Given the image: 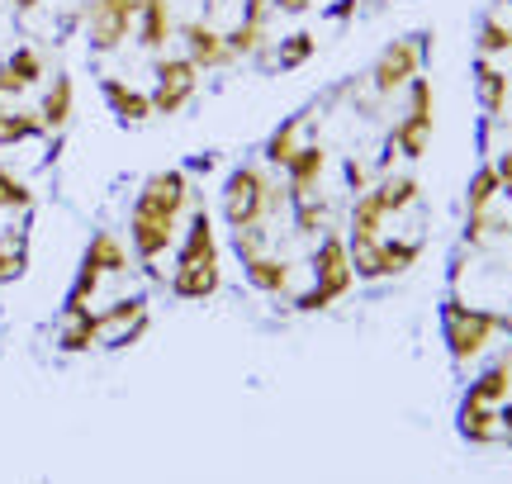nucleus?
Wrapping results in <instances>:
<instances>
[{
    "label": "nucleus",
    "instance_id": "1",
    "mask_svg": "<svg viewBox=\"0 0 512 484\" xmlns=\"http://www.w3.org/2000/svg\"><path fill=\"white\" fill-rule=\"evenodd\" d=\"M195 200L190 190V176L176 167L152 171L133 200V214H128V242H133V257L147 266V276H157V261L176 247V233H181L185 209Z\"/></svg>",
    "mask_w": 512,
    "mask_h": 484
},
{
    "label": "nucleus",
    "instance_id": "2",
    "mask_svg": "<svg viewBox=\"0 0 512 484\" xmlns=\"http://www.w3.org/2000/svg\"><path fill=\"white\" fill-rule=\"evenodd\" d=\"M512 333V318L498 314V309H484V304H470V299L451 295L441 304V342H446V352L456 361L460 371L465 366H475L479 356L494 347V337Z\"/></svg>",
    "mask_w": 512,
    "mask_h": 484
},
{
    "label": "nucleus",
    "instance_id": "3",
    "mask_svg": "<svg viewBox=\"0 0 512 484\" xmlns=\"http://www.w3.org/2000/svg\"><path fill=\"white\" fill-rule=\"evenodd\" d=\"M290 205V190L275 186L271 176L261 167H233L228 171V181H223V224L242 233V228H266L271 214Z\"/></svg>",
    "mask_w": 512,
    "mask_h": 484
},
{
    "label": "nucleus",
    "instance_id": "4",
    "mask_svg": "<svg viewBox=\"0 0 512 484\" xmlns=\"http://www.w3.org/2000/svg\"><path fill=\"white\" fill-rule=\"evenodd\" d=\"M128 271H133V252L124 247V238L110 233V228L91 233L86 252H81V266H76L72 290H67V299H62V309H91L100 280L105 276H128Z\"/></svg>",
    "mask_w": 512,
    "mask_h": 484
},
{
    "label": "nucleus",
    "instance_id": "5",
    "mask_svg": "<svg viewBox=\"0 0 512 484\" xmlns=\"http://www.w3.org/2000/svg\"><path fill=\"white\" fill-rule=\"evenodd\" d=\"M408 105L394 119V133H389V148L394 157H408V162H422L427 148H432V133H437V91L427 76H413L408 81Z\"/></svg>",
    "mask_w": 512,
    "mask_h": 484
},
{
    "label": "nucleus",
    "instance_id": "6",
    "mask_svg": "<svg viewBox=\"0 0 512 484\" xmlns=\"http://www.w3.org/2000/svg\"><path fill=\"white\" fill-rule=\"evenodd\" d=\"M422 62H427V34H408V38H389L370 67V91L380 100H394V95L408 91V81L422 76Z\"/></svg>",
    "mask_w": 512,
    "mask_h": 484
},
{
    "label": "nucleus",
    "instance_id": "7",
    "mask_svg": "<svg viewBox=\"0 0 512 484\" xmlns=\"http://www.w3.org/2000/svg\"><path fill=\"white\" fill-rule=\"evenodd\" d=\"M351 285H356V271H351V247H347V233L342 228H328L318 247H313V290L337 304V299L351 295Z\"/></svg>",
    "mask_w": 512,
    "mask_h": 484
},
{
    "label": "nucleus",
    "instance_id": "8",
    "mask_svg": "<svg viewBox=\"0 0 512 484\" xmlns=\"http://www.w3.org/2000/svg\"><path fill=\"white\" fill-rule=\"evenodd\" d=\"M157 91H152V114L162 119H176V114L195 100L200 91V67L190 57H157Z\"/></svg>",
    "mask_w": 512,
    "mask_h": 484
},
{
    "label": "nucleus",
    "instance_id": "9",
    "mask_svg": "<svg viewBox=\"0 0 512 484\" xmlns=\"http://www.w3.org/2000/svg\"><path fill=\"white\" fill-rule=\"evenodd\" d=\"M138 5L143 0H91L86 5V38L95 53L124 48V38L138 29Z\"/></svg>",
    "mask_w": 512,
    "mask_h": 484
},
{
    "label": "nucleus",
    "instance_id": "10",
    "mask_svg": "<svg viewBox=\"0 0 512 484\" xmlns=\"http://www.w3.org/2000/svg\"><path fill=\"white\" fill-rule=\"evenodd\" d=\"M181 38H185V57H190L200 72H223V67H233V62H238V57L228 53L223 29H214L209 19H185Z\"/></svg>",
    "mask_w": 512,
    "mask_h": 484
},
{
    "label": "nucleus",
    "instance_id": "11",
    "mask_svg": "<svg viewBox=\"0 0 512 484\" xmlns=\"http://www.w3.org/2000/svg\"><path fill=\"white\" fill-rule=\"evenodd\" d=\"M176 266H219V233H214V214L204 205L190 209V224L181 228Z\"/></svg>",
    "mask_w": 512,
    "mask_h": 484
},
{
    "label": "nucleus",
    "instance_id": "12",
    "mask_svg": "<svg viewBox=\"0 0 512 484\" xmlns=\"http://www.w3.org/2000/svg\"><path fill=\"white\" fill-rule=\"evenodd\" d=\"M323 176H328V148H323L318 138H309V143L290 157V167H285V190H290V205L313 200V195L323 190Z\"/></svg>",
    "mask_w": 512,
    "mask_h": 484
},
{
    "label": "nucleus",
    "instance_id": "13",
    "mask_svg": "<svg viewBox=\"0 0 512 484\" xmlns=\"http://www.w3.org/2000/svg\"><path fill=\"white\" fill-rule=\"evenodd\" d=\"M43 76H48L43 53H38V48H29V43H19L15 53L0 62V100H19L24 91H34Z\"/></svg>",
    "mask_w": 512,
    "mask_h": 484
},
{
    "label": "nucleus",
    "instance_id": "14",
    "mask_svg": "<svg viewBox=\"0 0 512 484\" xmlns=\"http://www.w3.org/2000/svg\"><path fill=\"white\" fill-rule=\"evenodd\" d=\"M100 95H105L110 114L124 129H138V124L152 119V95L138 91V86H128L124 76H100Z\"/></svg>",
    "mask_w": 512,
    "mask_h": 484
},
{
    "label": "nucleus",
    "instance_id": "15",
    "mask_svg": "<svg viewBox=\"0 0 512 484\" xmlns=\"http://www.w3.org/2000/svg\"><path fill=\"white\" fill-rule=\"evenodd\" d=\"M309 129H313L309 114H290V119H280V124L271 129V138L261 143V157H266V167H275V171L290 167V157L304 148V133H309Z\"/></svg>",
    "mask_w": 512,
    "mask_h": 484
},
{
    "label": "nucleus",
    "instance_id": "16",
    "mask_svg": "<svg viewBox=\"0 0 512 484\" xmlns=\"http://www.w3.org/2000/svg\"><path fill=\"white\" fill-rule=\"evenodd\" d=\"M100 347V309H62V328H57V352L81 356Z\"/></svg>",
    "mask_w": 512,
    "mask_h": 484
},
{
    "label": "nucleus",
    "instance_id": "17",
    "mask_svg": "<svg viewBox=\"0 0 512 484\" xmlns=\"http://www.w3.org/2000/svg\"><path fill=\"white\" fill-rule=\"evenodd\" d=\"M166 290L185 304H200V299H214L223 290V266H176Z\"/></svg>",
    "mask_w": 512,
    "mask_h": 484
},
{
    "label": "nucleus",
    "instance_id": "18",
    "mask_svg": "<svg viewBox=\"0 0 512 484\" xmlns=\"http://www.w3.org/2000/svg\"><path fill=\"white\" fill-rule=\"evenodd\" d=\"M72 114H76V81L67 72H57L53 81H48L43 100H38V119H43L48 133H62L72 124Z\"/></svg>",
    "mask_w": 512,
    "mask_h": 484
},
{
    "label": "nucleus",
    "instance_id": "19",
    "mask_svg": "<svg viewBox=\"0 0 512 484\" xmlns=\"http://www.w3.org/2000/svg\"><path fill=\"white\" fill-rule=\"evenodd\" d=\"M456 432L470 442V447H489V442H498L503 432H498V409L494 404H479V399H460L456 409Z\"/></svg>",
    "mask_w": 512,
    "mask_h": 484
},
{
    "label": "nucleus",
    "instance_id": "20",
    "mask_svg": "<svg viewBox=\"0 0 512 484\" xmlns=\"http://www.w3.org/2000/svg\"><path fill=\"white\" fill-rule=\"evenodd\" d=\"M171 38H176V15H171V0H143V5H138V48H147V53H162Z\"/></svg>",
    "mask_w": 512,
    "mask_h": 484
},
{
    "label": "nucleus",
    "instance_id": "21",
    "mask_svg": "<svg viewBox=\"0 0 512 484\" xmlns=\"http://www.w3.org/2000/svg\"><path fill=\"white\" fill-rule=\"evenodd\" d=\"M475 95H479V110L498 119V114L508 110V95H512V76L489 62V57H475Z\"/></svg>",
    "mask_w": 512,
    "mask_h": 484
},
{
    "label": "nucleus",
    "instance_id": "22",
    "mask_svg": "<svg viewBox=\"0 0 512 484\" xmlns=\"http://www.w3.org/2000/svg\"><path fill=\"white\" fill-rule=\"evenodd\" d=\"M384 200L375 195V186L351 195V209H347V242H361V238H384Z\"/></svg>",
    "mask_w": 512,
    "mask_h": 484
},
{
    "label": "nucleus",
    "instance_id": "23",
    "mask_svg": "<svg viewBox=\"0 0 512 484\" xmlns=\"http://www.w3.org/2000/svg\"><path fill=\"white\" fill-rule=\"evenodd\" d=\"M242 276L256 295H285L290 290V261L271 257V252H256V257L242 261Z\"/></svg>",
    "mask_w": 512,
    "mask_h": 484
},
{
    "label": "nucleus",
    "instance_id": "24",
    "mask_svg": "<svg viewBox=\"0 0 512 484\" xmlns=\"http://www.w3.org/2000/svg\"><path fill=\"white\" fill-rule=\"evenodd\" d=\"M34 138H48L38 110H19V105L0 100V148H19V143H34Z\"/></svg>",
    "mask_w": 512,
    "mask_h": 484
},
{
    "label": "nucleus",
    "instance_id": "25",
    "mask_svg": "<svg viewBox=\"0 0 512 484\" xmlns=\"http://www.w3.org/2000/svg\"><path fill=\"white\" fill-rule=\"evenodd\" d=\"M465 394L470 399H479V404H503V399H512V356H503V361H494V366H484V371L465 385Z\"/></svg>",
    "mask_w": 512,
    "mask_h": 484
},
{
    "label": "nucleus",
    "instance_id": "26",
    "mask_svg": "<svg viewBox=\"0 0 512 484\" xmlns=\"http://www.w3.org/2000/svg\"><path fill=\"white\" fill-rule=\"evenodd\" d=\"M290 219H294V233H299V238H323L328 228H337L332 224V219H337V209H332L328 195H313V200L290 205Z\"/></svg>",
    "mask_w": 512,
    "mask_h": 484
},
{
    "label": "nucleus",
    "instance_id": "27",
    "mask_svg": "<svg viewBox=\"0 0 512 484\" xmlns=\"http://www.w3.org/2000/svg\"><path fill=\"white\" fill-rule=\"evenodd\" d=\"M498 195H503V186H498V167L494 162H479V171L470 176V186H465V214H489Z\"/></svg>",
    "mask_w": 512,
    "mask_h": 484
},
{
    "label": "nucleus",
    "instance_id": "28",
    "mask_svg": "<svg viewBox=\"0 0 512 484\" xmlns=\"http://www.w3.org/2000/svg\"><path fill=\"white\" fill-rule=\"evenodd\" d=\"M375 195L384 200V214H403V209H413L422 200V186L418 176H384L375 186Z\"/></svg>",
    "mask_w": 512,
    "mask_h": 484
},
{
    "label": "nucleus",
    "instance_id": "29",
    "mask_svg": "<svg viewBox=\"0 0 512 484\" xmlns=\"http://www.w3.org/2000/svg\"><path fill=\"white\" fill-rule=\"evenodd\" d=\"M313 53H318V38H313L309 29H294L290 38H280V48H275V62H280L285 72H299L304 62H313Z\"/></svg>",
    "mask_w": 512,
    "mask_h": 484
},
{
    "label": "nucleus",
    "instance_id": "30",
    "mask_svg": "<svg viewBox=\"0 0 512 484\" xmlns=\"http://www.w3.org/2000/svg\"><path fill=\"white\" fill-rule=\"evenodd\" d=\"M29 271V238L15 233V238H0V285H15Z\"/></svg>",
    "mask_w": 512,
    "mask_h": 484
},
{
    "label": "nucleus",
    "instance_id": "31",
    "mask_svg": "<svg viewBox=\"0 0 512 484\" xmlns=\"http://www.w3.org/2000/svg\"><path fill=\"white\" fill-rule=\"evenodd\" d=\"M143 314H147V299H143V295H124V299H114L110 309H100V337L119 333V328H128L133 318H143Z\"/></svg>",
    "mask_w": 512,
    "mask_h": 484
},
{
    "label": "nucleus",
    "instance_id": "32",
    "mask_svg": "<svg viewBox=\"0 0 512 484\" xmlns=\"http://www.w3.org/2000/svg\"><path fill=\"white\" fill-rule=\"evenodd\" d=\"M0 209H5V214H29V209H34V190H29V181H19L5 162H0Z\"/></svg>",
    "mask_w": 512,
    "mask_h": 484
},
{
    "label": "nucleus",
    "instance_id": "33",
    "mask_svg": "<svg viewBox=\"0 0 512 484\" xmlns=\"http://www.w3.org/2000/svg\"><path fill=\"white\" fill-rule=\"evenodd\" d=\"M422 261V238H384V266H389V280L394 276H408L413 266Z\"/></svg>",
    "mask_w": 512,
    "mask_h": 484
},
{
    "label": "nucleus",
    "instance_id": "34",
    "mask_svg": "<svg viewBox=\"0 0 512 484\" xmlns=\"http://www.w3.org/2000/svg\"><path fill=\"white\" fill-rule=\"evenodd\" d=\"M475 48H479V57H503V53H512V24H503V19H484L479 24V38H475Z\"/></svg>",
    "mask_w": 512,
    "mask_h": 484
},
{
    "label": "nucleus",
    "instance_id": "35",
    "mask_svg": "<svg viewBox=\"0 0 512 484\" xmlns=\"http://www.w3.org/2000/svg\"><path fill=\"white\" fill-rule=\"evenodd\" d=\"M228 53L233 57H252L261 43H266V24H247V19H238L233 29H228Z\"/></svg>",
    "mask_w": 512,
    "mask_h": 484
},
{
    "label": "nucleus",
    "instance_id": "36",
    "mask_svg": "<svg viewBox=\"0 0 512 484\" xmlns=\"http://www.w3.org/2000/svg\"><path fill=\"white\" fill-rule=\"evenodd\" d=\"M147 328H152V314L133 318L128 328H119V333H110V337H105V347H110V352H124V347H138V342H143V337H147Z\"/></svg>",
    "mask_w": 512,
    "mask_h": 484
},
{
    "label": "nucleus",
    "instance_id": "37",
    "mask_svg": "<svg viewBox=\"0 0 512 484\" xmlns=\"http://www.w3.org/2000/svg\"><path fill=\"white\" fill-rule=\"evenodd\" d=\"M271 5H275V0H242V19H247V24H266Z\"/></svg>",
    "mask_w": 512,
    "mask_h": 484
},
{
    "label": "nucleus",
    "instance_id": "38",
    "mask_svg": "<svg viewBox=\"0 0 512 484\" xmlns=\"http://www.w3.org/2000/svg\"><path fill=\"white\" fill-rule=\"evenodd\" d=\"M494 167H498V186H503V195L512 200V148H508V152H498Z\"/></svg>",
    "mask_w": 512,
    "mask_h": 484
},
{
    "label": "nucleus",
    "instance_id": "39",
    "mask_svg": "<svg viewBox=\"0 0 512 484\" xmlns=\"http://www.w3.org/2000/svg\"><path fill=\"white\" fill-rule=\"evenodd\" d=\"M356 10H361V0H337V5H328V19H342V24H347Z\"/></svg>",
    "mask_w": 512,
    "mask_h": 484
},
{
    "label": "nucleus",
    "instance_id": "40",
    "mask_svg": "<svg viewBox=\"0 0 512 484\" xmlns=\"http://www.w3.org/2000/svg\"><path fill=\"white\" fill-rule=\"evenodd\" d=\"M498 432L512 442V399H503V404H498Z\"/></svg>",
    "mask_w": 512,
    "mask_h": 484
},
{
    "label": "nucleus",
    "instance_id": "41",
    "mask_svg": "<svg viewBox=\"0 0 512 484\" xmlns=\"http://www.w3.org/2000/svg\"><path fill=\"white\" fill-rule=\"evenodd\" d=\"M275 10H285V15H304V10H309V0H275Z\"/></svg>",
    "mask_w": 512,
    "mask_h": 484
},
{
    "label": "nucleus",
    "instance_id": "42",
    "mask_svg": "<svg viewBox=\"0 0 512 484\" xmlns=\"http://www.w3.org/2000/svg\"><path fill=\"white\" fill-rule=\"evenodd\" d=\"M10 5H15L19 15H34V10H38V5H43V0H10Z\"/></svg>",
    "mask_w": 512,
    "mask_h": 484
},
{
    "label": "nucleus",
    "instance_id": "43",
    "mask_svg": "<svg viewBox=\"0 0 512 484\" xmlns=\"http://www.w3.org/2000/svg\"><path fill=\"white\" fill-rule=\"evenodd\" d=\"M204 5H209V10H214V5H219V0H204Z\"/></svg>",
    "mask_w": 512,
    "mask_h": 484
},
{
    "label": "nucleus",
    "instance_id": "44",
    "mask_svg": "<svg viewBox=\"0 0 512 484\" xmlns=\"http://www.w3.org/2000/svg\"><path fill=\"white\" fill-rule=\"evenodd\" d=\"M508 318H512V309H508Z\"/></svg>",
    "mask_w": 512,
    "mask_h": 484
}]
</instances>
